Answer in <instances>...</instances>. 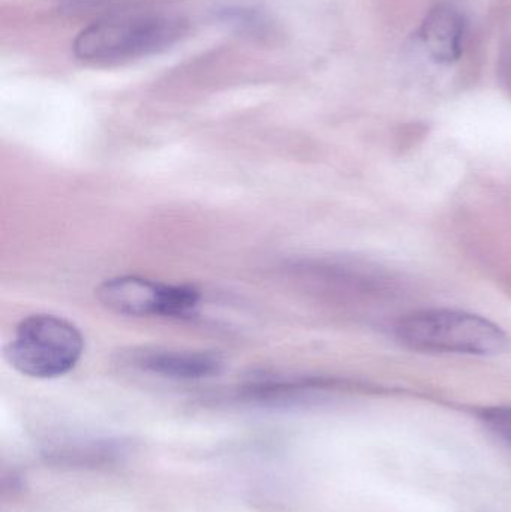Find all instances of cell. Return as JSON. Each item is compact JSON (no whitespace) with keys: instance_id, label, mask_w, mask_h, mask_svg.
Here are the masks:
<instances>
[{"instance_id":"obj_5","label":"cell","mask_w":511,"mask_h":512,"mask_svg":"<svg viewBox=\"0 0 511 512\" xmlns=\"http://www.w3.org/2000/svg\"><path fill=\"white\" fill-rule=\"evenodd\" d=\"M134 363L146 372L170 379L210 378L224 369V360L206 351L143 349L134 352Z\"/></svg>"},{"instance_id":"obj_6","label":"cell","mask_w":511,"mask_h":512,"mask_svg":"<svg viewBox=\"0 0 511 512\" xmlns=\"http://www.w3.org/2000/svg\"><path fill=\"white\" fill-rule=\"evenodd\" d=\"M465 24L450 6L435 9L423 24V41L429 53L440 62H452L461 56Z\"/></svg>"},{"instance_id":"obj_3","label":"cell","mask_w":511,"mask_h":512,"mask_svg":"<svg viewBox=\"0 0 511 512\" xmlns=\"http://www.w3.org/2000/svg\"><path fill=\"white\" fill-rule=\"evenodd\" d=\"M185 33V24L170 17H132L102 21L75 39V54L86 62L119 63L158 53Z\"/></svg>"},{"instance_id":"obj_2","label":"cell","mask_w":511,"mask_h":512,"mask_svg":"<svg viewBox=\"0 0 511 512\" xmlns=\"http://www.w3.org/2000/svg\"><path fill=\"white\" fill-rule=\"evenodd\" d=\"M83 352V334L71 321L36 313L17 325L14 337L6 345L5 358L21 375L50 379L71 372Z\"/></svg>"},{"instance_id":"obj_7","label":"cell","mask_w":511,"mask_h":512,"mask_svg":"<svg viewBox=\"0 0 511 512\" xmlns=\"http://www.w3.org/2000/svg\"><path fill=\"white\" fill-rule=\"evenodd\" d=\"M480 420L492 433L511 444V406H492L480 412Z\"/></svg>"},{"instance_id":"obj_1","label":"cell","mask_w":511,"mask_h":512,"mask_svg":"<svg viewBox=\"0 0 511 512\" xmlns=\"http://www.w3.org/2000/svg\"><path fill=\"white\" fill-rule=\"evenodd\" d=\"M395 336L413 351L492 357L509 349V336L495 322L453 309L408 313L395 325Z\"/></svg>"},{"instance_id":"obj_4","label":"cell","mask_w":511,"mask_h":512,"mask_svg":"<svg viewBox=\"0 0 511 512\" xmlns=\"http://www.w3.org/2000/svg\"><path fill=\"white\" fill-rule=\"evenodd\" d=\"M102 306L116 315L183 318L200 303V291L191 285H168L138 276L107 279L96 289Z\"/></svg>"}]
</instances>
